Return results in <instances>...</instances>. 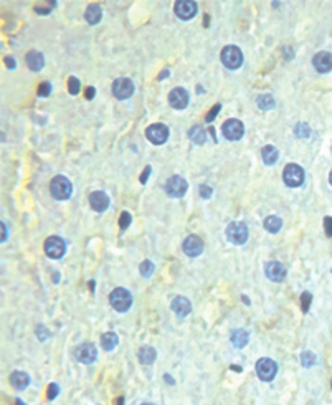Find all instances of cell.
Listing matches in <instances>:
<instances>
[{
  "label": "cell",
  "instance_id": "1",
  "mask_svg": "<svg viewBox=\"0 0 332 405\" xmlns=\"http://www.w3.org/2000/svg\"><path fill=\"white\" fill-rule=\"evenodd\" d=\"M109 303L116 311L126 312L132 304V296L126 288H116V290L109 294Z\"/></svg>",
  "mask_w": 332,
  "mask_h": 405
},
{
  "label": "cell",
  "instance_id": "2",
  "mask_svg": "<svg viewBox=\"0 0 332 405\" xmlns=\"http://www.w3.org/2000/svg\"><path fill=\"white\" fill-rule=\"evenodd\" d=\"M50 192L57 200H66L70 199V195L73 192V186L66 177L57 175L50 184Z\"/></svg>",
  "mask_w": 332,
  "mask_h": 405
},
{
  "label": "cell",
  "instance_id": "3",
  "mask_svg": "<svg viewBox=\"0 0 332 405\" xmlns=\"http://www.w3.org/2000/svg\"><path fill=\"white\" fill-rule=\"evenodd\" d=\"M220 58H221V63H223L228 70H236L243 63V53H242V50H240V48H236V47H231V45L230 47H225L223 50H221Z\"/></svg>",
  "mask_w": 332,
  "mask_h": 405
},
{
  "label": "cell",
  "instance_id": "4",
  "mask_svg": "<svg viewBox=\"0 0 332 405\" xmlns=\"http://www.w3.org/2000/svg\"><path fill=\"white\" fill-rule=\"evenodd\" d=\"M282 181H284L286 186H290V187L303 186V182H304V170H303V167H299L298 164L286 165L284 172H282Z\"/></svg>",
  "mask_w": 332,
  "mask_h": 405
},
{
  "label": "cell",
  "instance_id": "5",
  "mask_svg": "<svg viewBox=\"0 0 332 405\" xmlns=\"http://www.w3.org/2000/svg\"><path fill=\"white\" fill-rule=\"evenodd\" d=\"M226 237L235 245H243L248 240V227L243 222H233L226 229Z\"/></svg>",
  "mask_w": 332,
  "mask_h": 405
},
{
  "label": "cell",
  "instance_id": "6",
  "mask_svg": "<svg viewBox=\"0 0 332 405\" xmlns=\"http://www.w3.org/2000/svg\"><path fill=\"white\" fill-rule=\"evenodd\" d=\"M276 372H278V364H276L274 361L264 357V359H260L256 362V374L261 380H264V382L273 380Z\"/></svg>",
  "mask_w": 332,
  "mask_h": 405
},
{
  "label": "cell",
  "instance_id": "7",
  "mask_svg": "<svg viewBox=\"0 0 332 405\" xmlns=\"http://www.w3.org/2000/svg\"><path fill=\"white\" fill-rule=\"evenodd\" d=\"M146 138L151 141L152 144H164L165 141L169 139V129L167 126L164 124H151L149 127L146 129Z\"/></svg>",
  "mask_w": 332,
  "mask_h": 405
},
{
  "label": "cell",
  "instance_id": "8",
  "mask_svg": "<svg viewBox=\"0 0 332 405\" xmlns=\"http://www.w3.org/2000/svg\"><path fill=\"white\" fill-rule=\"evenodd\" d=\"M134 93V83L129 78H119L113 83V95L118 100H127Z\"/></svg>",
  "mask_w": 332,
  "mask_h": 405
},
{
  "label": "cell",
  "instance_id": "9",
  "mask_svg": "<svg viewBox=\"0 0 332 405\" xmlns=\"http://www.w3.org/2000/svg\"><path fill=\"white\" fill-rule=\"evenodd\" d=\"M221 131H223V136L228 141H238V139H242L243 132H245V127H243L242 121L228 119L223 124V127H221Z\"/></svg>",
  "mask_w": 332,
  "mask_h": 405
},
{
  "label": "cell",
  "instance_id": "10",
  "mask_svg": "<svg viewBox=\"0 0 332 405\" xmlns=\"http://www.w3.org/2000/svg\"><path fill=\"white\" fill-rule=\"evenodd\" d=\"M45 253L55 260L61 258L65 255V242L60 237H50L45 242Z\"/></svg>",
  "mask_w": 332,
  "mask_h": 405
},
{
  "label": "cell",
  "instance_id": "11",
  "mask_svg": "<svg viewBox=\"0 0 332 405\" xmlns=\"http://www.w3.org/2000/svg\"><path fill=\"white\" fill-rule=\"evenodd\" d=\"M175 15L182 20H190L197 15V4L192 0H179L174 7Z\"/></svg>",
  "mask_w": 332,
  "mask_h": 405
},
{
  "label": "cell",
  "instance_id": "12",
  "mask_svg": "<svg viewBox=\"0 0 332 405\" xmlns=\"http://www.w3.org/2000/svg\"><path fill=\"white\" fill-rule=\"evenodd\" d=\"M187 181L182 179L180 175H174L170 177L165 184V190H167V194L172 195V197H182L183 194L187 192Z\"/></svg>",
  "mask_w": 332,
  "mask_h": 405
},
{
  "label": "cell",
  "instance_id": "13",
  "mask_svg": "<svg viewBox=\"0 0 332 405\" xmlns=\"http://www.w3.org/2000/svg\"><path fill=\"white\" fill-rule=\"evenodd\" d=\"M75 357L83 362V364H91V362H94L96 357H98V351L94 344H89V342H84V344L78 346L76 351H75Z\"/></svg>",
  "mask_w": 332,
  "mask_h": 405
},
{
  "label": "cell",
  "instance_id": "14",
  "mask_svg": "<svg viewBox=\"0 0 332 405\" xmlns=\"http://www.w3.org/2000/svg\"><path fill=\"white\" fill-rule=\"evenodd\" d=\"M183 251H185V255L188 256H199L202 251H204V242H202V238H199L197 235H190L187 237L185 240H183Z\"/></svg>",
  "mask_w": 332,
  "mask_h": 405
},
{
  "label": "cell",
  "instance_id": "15",
  "mask_svg": "<svg viewBox=\"0 0 332 405\" xmlns=\"http://www.w3.org/2000/svg\"><path fill=\"white\" fill-rule=\"evenodd\" d=\"M169 103L174 109H183L188 104V93L183 88H174L169 95Z\"/></svg>",
  "mask_w": 332,
  "mask_h": 405
},
{
  "label": "cell",
  "instance_id": "16",
  "mask_svg": "<svg viewBox=\"0 0 332 405\" xmlns=\"http://www.w3.org/2000/svg\"><path fill=\"white\" fill-rule=\"evenodd\" d=\"M312 65L319 73H329L332 70V53L319 52L312 58Z\"/></svg>",
  "mask_w": 332,
  "mask_h": 405
},
{
  "label": "cell",
  "instance_id": "17",
  "mask_svg": "<svg viewBox=\"0 0 332 405\" xmlns=\"http://www.w3.org/2000/svg\"><path fill=\"white\" fill-rule=\"evenodd\" d=\"M264 272H266V276L269 280L278 281V283L286 278V268H284V265H281L279 261H269Z\"/></svg>",
  "mask_w": 332,
  "mask_h": 405
},
{
  "label": "cell",
  "instance_id": "18",
  "mask_svg": "<svg viewBox=\"0 0 332 405\" xmlns=\"http://www.w3.org/2000/svg\"><path fill=\"white\" fill-rule=\"evenodd\" d=\"M89 205L94 212H104L109 207V197L101 190H98L89 195Z\"/></svg>",
  "mask_w": 332,
  "mask_h": 405
},
{
  "label": "cell",
  "instance_id": "19",
  "mask_svg": "<svg viewBox=\"0 0 332 405\" xmlns=\"http://www.w3.org/2000/svg\"><path fill=\"white\" fill-rule=\"evenodd\" d=\"M172 311L175 312L177 316H180V318H183V316H187L190 311H192V304H190V301L187 298H183V296H177V298H174L172 299Z\"/></svg>",
  "mask_w": 332,
  "mask_h": 405
},
{
  "label": "cell",
  "instance_id": "20",
  "mask_svg": "<svg viewBox=\"0 0 332 405\" xmlns=\"http://www.w3.org/2000/svg\"><path fill=\"white\" fill-rule=\"evenodd\" d=\"M43 63H45V60H43V55L40 52H28L27 55V65H28V68L30 70H33V71H38L43 68Z\"/></svg>",
  "mask_w": 332,
  "mask_h": 405
},
{
  "label": "cell",
  "instance_id": "21",
  "mask_svg": "<svg viewBox=\"0 0 332 405\" xmlns=\"http://www.w3.org/2000/svg\"><path fill=\"white\" fill-rule=\"evenodd\" d=\"M278 156H279V152H278V149H276L274 146L268 144V146H264V147H263L261 157H263V162H264V164H268V165L276 164V162H278Z\"/></svg>",
  "mask_w": 332,
  "mask_h": 405
},
{
  "label": "cell",
  "instance_id": "22",
  "mask_svg": "<svg viewBox=\"0 0 332 405\" xmlns=\"http://www.w3.org/2000/svg\"><path fill=\"white\" fill-rule=\"evenodd\" d=\"M10 382H12V385H14L15 389H18V390H23L25 387H28V384H30V377L27 376L25 372H20V371H17V372H14L10 376Z\"/></svg>",
  "mask_w": 332,
  "mask_h": 405
},
{
  "label": "cell",
  "instance_id": "23",
  "mask_svg": "<svg viewBox=\"0 0 332 405\" xmlns=\"http://www.w3.org/2000/svg\"><path fill=\"white\" fill-rule=\"evenodd\" d=\"M156 357H157V354H156V351H154V347L144 346V347L139 349V362H140V364L149 366V364H152L154 361H156Z\"/></svg>",
  "mask_w": 332,
  "mask_h": 405
},
{
  "label": "cell",
  "instance_id": "24",
  "mask_svg": "<svg viewBox=\"0 0 332 405\" xmlns=\"http://www.w3.org/2000/svg\"><path fill=\"white\" fill-rule=\"evenodd\" d=\"M248 339H250V334L247 333L245 329H236V331H233V334H231V342H233V346L235 347H245L248 344Z\"/></svg>",
  "mask_w": 332,
  "mask_h": 405
},
{
  "label": "cell",
  "instance_id": "25",
  "mask_svg": "<svg viewBox=\"0 0 332 405\" xmlns=\"http://www.w3.org/2000/svg\"><path fill=\"white\" fill-rule=\"evenodd\" d=\"M84 17H86V22H88V23H91V25H96V23L100 22L101 17H103L100 5H89V7L86 9Z\"/></svg>",
  "mask_w": 332,
  "mask_h": 405
},
{
  "label": "cell",
  "instance_id": "26",
  "mask_svg": "<svg viewBox=\"0 0 332 405\" xmlns=\"http://www.w3.org/2000/svg\"><path fill=\"white\" fill-rule=\"evenodd\" d=\"M118 334H114V333H106V334H103L101 336V346L104 351H113V349L118 346Z\"/></svg>",
  "mask_w": 332,
  "mask_h": 405
},
{
  "label": "cell",
  "instance_id": "27",
  "mask_svg": "<svg viewBox=\"0 0 332 405\" xmlns=\"http://www.w3.org/2000/svg\"><path fill=\"white\" fill-rule=\"evenodd\" d=\"M281 227H282V220L279 217L271 215L264 220V229H266L269 233H278L281 230Z\"/></svg>",
  "mask_w": 332,
  "mask_h": 405
},
{
  "label": "cell",
  "instance_id": "28",
  "mask_svg": "<svg viewBox=\"0 0 332 405\" xmlns=\"http://www.w3.org/2000/svg\"><path fill=\"white\" fill-rule=\"evenodd\" d=\"M188 136H190V139H192V143H195V144H204L205 139H207V134L200 126H194L192 129H190Z\"/></svg>",
  "mask_w": 332,
  "mask_h": 405
},
{
  "label": "cell",
  "instance_id": "29",
  "mask_svg": "<svg viewBox=\"0 0 332 405\" xmlns=\"http://www.w3.org/2000/svg\"><path fill=\"white\" fill-rule=\"evenodd\" d=\"M258 106L260 109H271L274 106V100L271 95H263L258 98Z\"/></svg>",
  "mask_w": 332,
  "mask_h": 405
},
{
  "label": "cell",
  "instance_id": "30",
  "mask_svg": "<svg viewBox=\"0 0 332 405\" xmlns=\"http://www.w3.org/2000/svg\"><path fill=\"white\" fill-rule=\"evenodd\" d=\"M301 362H303L304 367H311L316 362V355L312 352H309V351H306V352L301 354Z\"/></svg>",
  "mask_w": 332,
  "mask_h": 405
},
{
  "label": "cell",
  "instance_id": "31",
  "mask_svg": "<svg viewBox=\"0 0 332 405\" xmlns=\"http://www.w3.org/2000/svg\"><path fill=\"white\" fill-rule=\"evenodd\" d=\"M311 293H303V296H301V308H303V312H307L309 311V304H311Z\"/></svg>",
  "mask_w": 332,
  "mask_h": 405
},
{
  "label": "cell",
  "instance_id": "32",
  "mask_svg": "<svg viewBox=\"0 0 332 405\" xmlns=\"http://www.w3.org/2000/svg\"><path fill=\"white\" fill-rule=\"evenodd\" d=\"M152 272H154L152 261H149V260L143 261V265H140V273H143V275L146 276V278H147V276H151V275H152Z\"/></svg>",
  "mask_w": 332,
  "mask_h": 405
},
{
  "label": "cell",
  "instance_id": "33",
  "mask_svg": "<svg viewBox=\"0 0 332 405\" xmlns=\"http://www.w3.org/2000/svg\"><path fill=\"white\" fill-rule=\"evenodd\" d=\"M68 89H70L71 95H78V91H79V81H78L75 76H71L68 79Z\"/></svg>",
  "mask_w": 332,
  "mask_h": 405
},
{
  "label": "cell",
  "instance_id": "34",
  "mask_svg": "<svg viewBox=\"0 0 332 405\" xmlns=\"http://www.w3.org/2000/svg\"><path fill=\"white\" fill-rule=\"evenodd\" d=\"M119 225H121V229L122 230H126L129 225H131V215H129L127 212H122V215L119 218Z\"/></svg>",
  "mask_w": 332,
  "mask_h": 405
},
{
  "label": "cell",
  "instance_id": "35",
  "mask_svg": "<svg viewBox=\"0 0 332 405\" xmlns=\"http://www.w3.org/2000/svg\"><path fill=\"white\" fill-rule=\"evenodd\" d=\"M50 93H52V86L48 83H43V84H40V86H38V96L45 98V96H48Z\"/></svg>",
  "mask_w": 332,
  "mask_h": 405
},
{
  "label": "cell",
  "instance_id": "36",
  "mask_svg": "<svg viewBox=\"0 0 332 405\" xmlns=\"http://www.w3.org/2000/svg\"><path fill=\"white\" fill-rule=\"evenodd\" d=\"M212 187L210 186H200V195H202V199H210V195H212Z\"/></svg>",
  "mask_w": 332,
  "mask_h": 405
},
{
  "label": "cell",
  "instance_id": "37",
  "mask_svg": "<svg viewBox=\"0 0 332 405\" xmlns=\"http://www.w3.org/2000/svg\"><path fill=\"white\" fill-rule=\"evenodd\" d=\"M218 111H220V104H215V106H213V109H212V111L207 114V122H212V121L215 119V116H217V114H218Z\"/></svg>",
  "mask_w": 332,
  "mask_h": 405
},
{
  "label": "cell",
  "instance_id": "38",
  "mask_svg": "<svg viewBox=\"0 0 332 405\" xmlns=\"http://www.w3.org/2000/svg\"><path fill=\"white\" fill-rule=\"evenodd\" d=\"M324 227H325V233H327V237H332V217L324 218Z\"/></svg>",
  "mask_w": 332,
  "mask_h": 405
},
{
  "label": "cell",
  "instance_id": "39",
  "mask_svg": "<svg viewBox=\"0 0 332 405\" xmlns=\"http://www.w3.org/2000/svg\"><path fill=\"white\" fill-rule=\"evenodd\" d=\"M58 394V387H57V384H52L50 385V389H48V397L50 398H55Z\"/></svg>",
  "mask_w": 332,
  "mask_h": 405
},
{
  "label": "cell",
  "instance_id": "40",
  "mask_svg": "<svg viewBox=\"0 0 332 405\" xmlns=\"http://www.w3.org/2000/svg\"><path fill=\"white\" fill-rule=\"evenodd\" d=\"M38 334H40V339H41V341H45V339H46V337H48V333H46V329H45V328H43V326H40L38 329H36V336H38Z\"/></svg>",
  "mask_w": 332,
  "mask_h": 405
},
{
  "label": "cell",
  "instance_id": "41",
  "mask_svg": "<svg viewBox=\"0 0 332 405\" xmlns=\"http://www.w3.org/2000/svg\"><path fill=\"white\" fill-rule=\"evenodd\" d=\"M149 172H151V167H149V165H147L146 170H144V174L140 175V182H146V181H147V177H149Z\"/></svg>",
  "mask_w": 332,
  "mask_h": 405
},
{
  "label": "cell",
  "instance_id": "42",
  "mask_svg": "<svg viewBox=\"0 0 332 405\" xmlns=\"http://www.w3.org/2000/svg\"><path fill=\"white\" fill-rule=\"evenodd\" d=\"M0 227H2V242H5V240H7V225L2 222V223H0Z\"/></svg>",
  "mask_w": 332,
  "mask_h": 405
},
{
  "label": "cell",
  "instance_id": "43",
  "mask_svg": "<svg viewBox=\"0 0 332 405\" xmlns=\"http://www.w3.org/2000/svg\"><path fill=\"white\" fill-rule=\"evenodd\" d=\"M93 96H94V88L86 89V98H93Z\"/></svg>",
  "mask_w": 332,
  "mask_h": 405
},
{
  "label": "cell",
  "instance_id": "44",
  "mask_svg": "<svg viewBox=\"0 0 332 405\" xmlns=\"http://www.w3.org/2000/svg\"><path fill=\"white\" fill-rule=\"evenodd\" d=\"M5 61H7V63L10 65V68H15V60H10V58H7Z\"/></svg>",
  "mask_w": 332,
  "mask_h": 405
},
{
  "label": "cell",
  "instance_id": "45",
  "mask_svg": "<svg viewBox=\"0 0 332 405\" xmlns=\"http://www.w3.org/2000/svg\"><path fill=\"white\" fill-rule=\"evenodd\" d=\"M329 181H330V184H332V170H330V174H329Z\"/></svg>",
  "mask_w": 332,
  "mask_h": 405
},
{
  "label": "cell",
  "instance_id": "46",
  "mask_svg": "<svg viewBox=\"0 0 332 405\" xmlns=\"http://www.w3.org/2000/svg\"><path fill=\"white\" fill-rule=\"evenodd\" d=\"M17 405H23V403H22V400H17Z\"/></svg>",
  "mask_w": 332,
  "mask_h": 405
},
{
  "label": "cell",
  "instance_id": "47",
  "mask_svg": "<svg viewBox=\"0 0 332 405\" xmlns=\"http://www.w3.org/2000/svg\"><path fill=\"white\" fill-rule=\"evenodd\" d=\"M143 405H154V403H143Z\"/></svg>",
  "mask_w": 332,
  "mask_h": 405
}]
</instances>
